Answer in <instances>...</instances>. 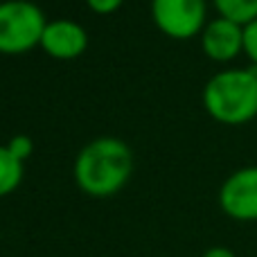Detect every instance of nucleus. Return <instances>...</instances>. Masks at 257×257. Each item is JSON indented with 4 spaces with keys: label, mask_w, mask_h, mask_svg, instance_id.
I'll use <instances>...</instances> for the list:
<instances>
[{
    "label": "nucleus",
    "mask_w": 257,
    "mask_h": 257,
    "mask_svg": "<svg viewBox=\"0 0 257 257\" xmlns=\"http://www.w3.org/2000/svg\"><path fill=\"white\" fill-rule=\"evenodd\" d=\"M212 5L221 18L235 21L239 25L257 21V0H212Z\"/></svg>",
    "instance_id": "1a4fd4ad"
},
{
    "label": "nucleus",
    "mask_w": 257,
    "mask_h": 257,
    "mask_svg": "<svg viewBox=\"0 0 257 257\" xmlns=\"http://www.w3.org/2000/svg\"><path fill=\"white\" fill-rule=\"evenodd\" d=\"M86 3H88V7L93 9L95 14H111V12H115L124 0H86Z\"/></svg>",
    "instance_id": "f8f14e48"
},
{
    "label": "nucleus",
    "mask_w": 257,
    "mask_h": 257,
    "mask_svg": "<svg viewBox=\"0 0 257 257\" xmlns=\"http://www.w3.org/2000/svg\"><path fill=\"white\" fill-rule=\"evenodd\" d=\"M7 147L18 160H23V163H25V158L32 154V149H34V147H32V140L27 136H14L12 140L7 142Z\"/></svg>",
    "instance_id": "9b49d317"
},
{
    "label": "nucleus",
    "mask_w": 257,
    "mask_h": 257,
    "mask_svg": "<svg viewBox=\"0 0 257 257\" xmlns=\"http://www.w3.org/2000/svg\"><path fill=\"white\" fill-rule=\"evenodd\" d=\"M23 181V160L9 151V147H0V196H7Z\"/></svg>",
    "instance_id": "6e6552de"
},
{
    "label": "nucleus",
    "mask_w": 257,
    "mask_h": 257,
    "mask_svg": "<svg viewBox=\"0 0 257 257\" xmlns=\"http://www.w3.org/2000/svg\"><path fill=\"white\" fill-rule=\"evenodd\" d=\"M201 48L212 61H232L244 52V25L217 16L201 32Z\"/></svg>",
    "instance_id": "423d86ee"
},
{
    "label": "nucleus",
    "mask_w": 257,
    "mask_h": 257,
    "mask_svg": "<svg viewBox=\"0 0 257 257\" xmlns=\"http://www.w3.org/2000/svg\"><path fill=\"white\" fill-rule=\"evenodd\" d=\"M45 16L30 0L0 3V54H23L41 45Z\"/></svg>",
    "instance_id": "7ed1b4c3"
},
{
    "label": "nucleus",
    "mask_w": 257,
    "mask_h": 257,
    "mask_svg": "<svg viewBox=\"0 0 257 257\" xmlns=\"http://www.w3.org/2000/svg\"><path fill=\"white\" fill-rule=\"evenodd\" d=\"M133 172V154L120 138H95L75 160V181L79 190L95 199L113 196L126 185Z\"/></svg>",
    "instance_id": "f257e3e1"
},
{
    "label": "nucleus",
    "mask_w": 257,
    "mask_h": 257,
    "mask_svg": "<svg viewBox=\"0 0 257 257\" xmlns=\"http://www.w3.org/2000/svg\"><path fill=\"white\" fill-rule=\"evenodd\" d=\"M205 0H151V16L163 34L187 41L205 30Z\"/></svg>",
    "instance_id": "20e7f679"
},
{
    "label": "nucleus",
    "mask_w": 257,
    "mask_h": 257,
    "mask_svg": "<svg viewBox=\"0 0 257 257\" xmlns=\"http://www.w3.org/2000/svg\"><path fill=\"white\" fill-rule=\"evenodd\" d=\"M203 106L212 120L228 126L248 124L257 117V68L221 70L205 84Z\"/></svg>",
    "instance_id": "f03ea898"
},
{
    "label": "nucleus",
    "mask_w": 257,
    "mask_h": 257,
    "mask_svg": "<svg viewBox=\"0 0 257 257\" xmlns=\"http://www.w3.org/2000/svg\"><path fill=\"white\" fill-rule=\"evenodd\" d=\"M244 54L250 59V66L257 68V21L244 25Z\"/></svg>",
    "instance_id": "9d476101"
},
{
    "label": "nucleus",
    "mask_w": 257,
    "mask_h": 257,
    "mask_svg": "<svg viewBox=\"0 0 257 257\" xmlns=\"http://www.w3.org/2000/svg\"><path fill=\"white\" fill-rule=\"evenodd\" d=\"M219 208L235 221H257V165L237 169L223 181Z\"/></svg>",
    "instance_id": "39448f33"
},
{
    "label": "nucleus",
    "mask_w": 257,
    "mask_h": 257,
    "mask_svg": "<svg viewBox=\"0 0 257 257\" xmlns=\"http://www.w3.org/2000/svg\"><path fill=\"white\" fill-rule=\"evenodd\" d=\"M88 45V34L75 21H52L45 25L41 48L54 59H77Z\"/></svg>",
    "instance_id": "0eeeda50"
},
{
    "label": "nucleus",
    "mask_w": 257,
    "mask_h": 257,
    "mask_svg": "<svg viewBox=\"0 0 257 257\" xmlns=\"http://www.w3.org/2000/svg\"><path fill=\"white\" fill-rule=\"evenodd\" d=\"M201 257H237L232 253L230 248H226V246H214V248H208Z\"/></svg>",
    "instance_id": "ddd939ff"
}]
</instances>
